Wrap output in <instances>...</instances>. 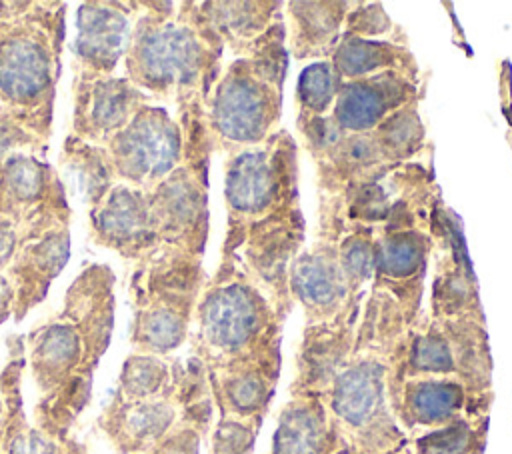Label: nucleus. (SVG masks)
<instances>
[{
	"instance_id": "1",
	"label": "nucleus",
	"mask_w": 512,
	"mask_h": 454,
	"mask_svg": "<svg viewBox=\"0 0 512 454\" xmlns=\"http://www.w3.org/2000/svg\"><path fill=\"white\" fill-rule=\"evenodd\" d=\"M202 322L210 346L230 358H242L274 344L266 308L242 288H226L212 296Z\"/></svg>"
},
{
	"instance_id": "2",
	"label": "nucleus",
	"mask_w": 512,
	"mask_h": 454,
	"mask_svg": "<svg viewBox=\"0 0 512 454\" xmlns=\"http://www.w3.org/2000/svg\"><path fill=\"white\" fill-rule=\"evenodd\" d=\"M344 446L322 400L296 394L278 416L270 454H334Z\"/></svg>"
},
{
	"instance_id": "3",
	"label": "nucleus",
	"mask_w": 512,
	"mask_h": 454,
	"mask_svg": "<svg viewBox=\"0 0 512 454\" xmlns=\"http://www.w3.org/2000/svg\"><path fill=\"white\" fill-rule=\"evenodd\" d=\"M468 404L464 384L454 376H428V378H404L392 412L408 428H442L462 418Z\"/></svg>"
},
{
	"instance_id": "4",
	"label": "nucleus",
	"mask_w": 512,
	"mask_h": 454,
	"mask_svg": "<svg viewBox=\"0 0 512 454\" xmlns=\"http://www.w3.org/2000/svg\"><path fill=\"white\" fill-rule=\"evenodd\" d=\"M268 102L260 86L246 80L232 82L220 98L218 122L234 140H258L266 130Z\"/></svg>"
},
{
	"instance_id": "5",
	"label": "nucleus",
	"mask_w": 512,
	"mask_h": 454,
	"mask_svg": "<svg viewBox=\"0 0 512 454\" xmlns=\"http://www.w3.org/2000/svg\"><path fill=\"white\" fill-rule=\"evenodd\" d=\"M294 292L312 320H330L344 298V276L322 258H304L294 272Z\"/></svg>"
},
{
	"instance_id": "6",
	"label": "nucleus",
	"mask_w": 512,
	"mask_h": 454,
	"mask_svg": "<svg viewBox=\"0 0 512 454\" xmlns=\"http://www.w3.org/2000/svg\"><path fill=\"white\" fill-rule=\"evenodd\" d=\"M402 378H428V376H454L456 364L452 344L444 328L428 326L418 332L410 342L400 366Z\"/></svg>"
},
{
	"instance_id": "7",
	"label": "nucleus",
	"mask_w": 512,
	"mask_h": 454,
	"mask_svg": "<svg viewBox=\"0 0 512 454\" xmlns=\"http://www.w3.org/2000/svg\"><path fill=\"white\" fill-rule=\"evenodd\" d=\"M392 82H356L342 88L338 96L336 116L350 130L374 126L390 108Z\"/></svg>"
},
{
	"instance_id": "8",
	"label": "nucleus",
	"mask_w": 512,
	"mask_h": 454,
	"mask_svg": "<svg viewBox=\"0 0 512 454\" xmlns=\"http://www.w3.org/2000/svg\"><path fill=\"white\" fill-rule=\"evenodd\" d=\"M228 184L234 206L242 210H262L274 192L272 168L266 162V156L262 152L242 156L230 172Z\"/></svg>"
},
{
	"instance_id": "9",
	"label": "nucleus",
	"mask_w": 512,
	"mask_h": 454,
	"mask_svg": "<svg viewBox=\"0 0 512 454\" xmlns=\"http://www.w3.org/2000/svg\"><path fill=\"white\" fill-rule=\"evenodd\" d=\"M484 418H460L448 426L418 436L410 454H482Z\"/></svg>"
},
{
	"instance_id": "10",
	"label": "nucleus",
	"mask_w": 512,
	"mask_h": 454,
	"mask_svg": "<svg viewBox=\"0 0 512 454\" xmlns=\"http://www.w3.org/2000/svg\"><path fill=\"white\" fill-rule=\"evenodd\" d=\"M336 60L346 76H360L384 66L390 60V54L382 44H370L366 40H348L338 50Z\"/></svg>"
},
{
	"instance_id": "11",
	"label": "nucleus",
	"mask_w": 512,
	"mask_h": 454,
	"mask_svg": "<svg viewBox=\"0 0 512 454\" xmlns=\"http://www.w3.org/2000/svg\"><path fill=\"white\" fill-rule=\"evenodd\" d=\"M246 418L224 422L216 436L214 454H252L260 418Z\"/></svg>"
},
{
	"instance_id": "12",
	"label": "nucleus",
	"mask_w": 512,
	"mask_h": 454,
	"mask_svg": "<svg viewBox=\"0 0 512 454\" xmlns=\"http://www.w3.org/2000/svg\"><path fill=\"white\" fill-rule=\"evenodd\" d=\"M422 244L416 238L400 236L382 248V268L394 276H406L418 268Z\"/></svg>"
},
{
	"instance_id": "13",
	"label": "nucleus",
	"mask_w": 512,
	"mask_h": 454,
	"mask_svg": "<svg viewBox=\"0 0 512 454\" xmlns=\"http://www.w3.org/2000/svg\"><path fill=\"white\" fill-rule=\"evenodd\" d=\"M334 94V80L326 64H314L304 70L300 80V98L308 108L322 110L330 104Z\"/></svg>"
},
{
	"instance_id": "14",
	"label": "nucleus",
	"mask_w": 512,
	"mask_h": 454,
	"mask_svg": "<svg viewBox=\"0 0 512 454\" xmlns=\"http://www.w3.org/2000/svg\"><path fill=\"white\" fill-rule=\"evenodd\" d=\"M346 272L350 274V278H364V274L370 268V254L366 246H352L346 252Z\"/></svg>"
},
{
	"instance_id": "15",
	"label": "nucleus",
	"mask_w": 512,
	"mask_h": 454,
	"mask_svg": "<svg viewBox=\"0 0 512 454\" xmlns=\"http://www.w3.org/2000/svg\"><path fill=\"white\" fill-rule=\"evenodd\" d=\"M334 454H362V452H356V450H352V448L344 446V448H340V450H338V452H334ZM388 454H410V452H408V448H404V450H398V452H388Z\"/></svg>"
}]
</instances>
